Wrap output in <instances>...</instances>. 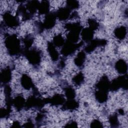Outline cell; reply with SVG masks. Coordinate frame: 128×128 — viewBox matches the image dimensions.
<instances>
[{"label": "cell", "instance_id": "1", "mask_svg": "<svg viewBox=\"0 0 128 128\" xmlns=\"http://www.w3.org/2000/svg\"><path fill=\"white\" fill-rule=\"evenodd\" d=\"M5 44L11 54H16L20 50V42L15 35L8 36L5 40Z\"/></svg>", "mask_w": 128, "mask_h": 128}, {"label": "cell", "instance_id": "2", "mask_svg": "<svg viewBox=\"0 0 128 128\" xmlns=\"http://www.w3.org/2000/svg\"><path fill=\"white\" fill-rule=\"evenodd\" d=\"M26 56L29 62L34 65H37L40 62V56L38 52L34 50L28 51Z\"/></svg>", "mask_w": 128, "mask_h": 128}, {"label": "cell", "instance_id": "3", "mask_svg": "<svg viewBox=\"0 0 128 128\" xmlns=\"http://www.w3.org/2000/svg\"><path fill=\"white\" fill-rule=\"evenodd\" d=\"M4 20L6 25L10 27L16 26L18 24L17 18L9 12H5L4 14Z\"/></svg>", "mask_w": 128, "mask_h": 128}, {"label": "cell", "instance_id": "4", "mask_svg": "<svg viewBox=\"0 0 128 128\" xmlns=\"http://www.w3.org/2000/svg\"><path fill=\"white\" fill-rule=\"evenodd\" d=\"M56 17V15L54 13L48 14V15L46 16L42 26L46 28H52L55 24Z\"/></svg>", "mask_w": 128, "mask_h": 128}, {"label": "cell", "instance_id": "5", "mask_svg": "<svg viewBox=\"0 0 128 128\" xmlns=\"http://www.w3.org/2000/svg\"><path fill=\"white\" fill-rule=\"evenodd\" d=\"M70 14V10L66 8H60L56 14V16L61 20H66Z\"/></svg>", "mask_w": 128, "mask_h": 128}, {"label": "cell", "instance_id": "6", "mask_svg": "<svg viewBox=\"0 0 128 128\" xmlns=\"http://www.w3.org/2000/svg\"><path fill=\"white\" fill-rule=\"evenodd\" d=\"M21 84L26 90H30L32 88L33 84L31 78L26 74H24L21 78Z\"/></svg>", "mask_w": 128, "mask_h": 128}, {"label": "cell", "instance_id": "7", "mask_svg": "<svg viewBox=\"0 0 128 128\" xmlns=\"http://www.w3.org/2000/svg\"><path fill=\"white\" fill-rule=\"evenodd\" d=\"M93 35V30L90 28L84 29L82 32V36L84 40L86 42H89L91 40L92 38Z\"/></svg>", "mask_w": 128, "mask_h": 128}, {"label": "cell", "instance_id": "8", "mask_svg": "<svg viewBox=\"0 0 128 128\" xmlns=\"http://www.w3.org/2000/svg\"><path fill=\"white\" fill-rule=\"evenodd\" d=\"M47 101L52 103V104L60 105L64 103V98L61 94H56L53 96L51 98H48Z\"/></svg>", "mask_w": 128, "mask_h": 128}, {"label": "cell", "instance_id": "9", "mask_svg": "<svg viewBox=\"0 0 128 128\" xmlns=\"http://www.w3.org/2000/svg\"><path fill=\"white\" fill-rule=\"evenodd\" d=\"M116 68L118 72L124 74L127 70V65L123 60H119L116 64Z\"/></svg>", "mask_w": 128, "mask_h": 128}, {"label": "cell", "instance_id": "10", "mask_svg": "<svg viewBox=\"0 0 128 128\" xmlns=\"http://www.w3.org/2000/svg\"><path fill=\"white\" fill-rule=\"evenodd\" d=\"M1 80L4 83L8 82L11 79L12 74L9 68L4 69L1 72Z\"/></svg>", "mask_w": 128, "mask_h": 128}, {"label": "cell", "instance_id": "11", "mask_svg": "<svg viewBox=\"0 0 128 128\" xmlns=\"http://www.w3.org/2000/svg\"><path fill=\"white\" fill-rule=\"evenodd\" d=\"M48 53L52 59L53 60H56L58 58V54L54 46V44L49 43L48 44Z\"/></svg>", "mask_w": 128, "mask_h": 128}, {"label": "cell", "instance_id": "12", "mask_svg": "<svg viewBox=\"0 0 128 128\" xmlns=\"http://www.w3.org/2000/svg\"><path fill=\"white\" fill-rule=\"evenodd\" d=\"M12 103L14 104V106L18 110H20L22 108L24 104V100L22 96H16L14 100Z\"/></svg>", "mask_w": 128, "mask_h": 128}, {"label": "cell", "instance_id": "13", "mask_svg": "<svg viewBox=\"0 0 128 128\" xmlns=\"http://www.w3.org/2000/svg\"><path fill=\"white\" fill-rule=\"evenodd\" d=\"M50 5L47 1H42L39 3L38 10L39 12L42 14H45L48 12Z\"/></svg>", "mask_w": 128, "mask_h": 128}, {"label": "cell", "instance_id": "14", "mask_svg": "<svg viewBox=\"0 0 128 128\" xmlns=\"http://www.w3.org/2000/svg\"><path fill=\"white\" fill-rule=\"evenodd\" d=\"M116 36L118 39H124L126 34V28L124 26H120L116 28L114 31Z\"/></svg>", "mask_w": 128, "mask_h": 128}, {"label": "cell", "instance_id": "15", "mask_svg": "<svg viewBox=\"0 0 128 128\" xmlns=\"http://www.w3.org/2000/svg\"><path fill=\"white\" fill-rule=\"evenodd\" d=\"M85 58H86V55L84 52H80L78 54L74 60L76 64L78 66H82L84 62Z\"/></svg>", "mask_w": 128, "mask_h": 128}, {"label": "cell", "instance_id": "16", "mask_svg": "<svg viewBox=\"0 0 128 128\" xmlns=\"http://www.w3.org/2000/svg\"><path fill=\"white\" fill-rule=\"evenodd\" d=\"M65 107L68 109L74 110L78 106V104L77 102L76 101L70 99L69 100L66 104H65Z\"/></svg>", "mask_w": 128, "mask_h": 128}, {"label": "cell", "instance_id": "17", "mask_svg": "<svg viewBox=\"0 0 128 128\" xmlns=\"http://www.w3.org/2000/svg\"><path fill=\"white\" fill-rule=\"evenodd\" d=\"M54 44L60 46L64 44V39L63 37L60 35H57L54 38Z\"/></svg>", "mask_w": 128, "mask_h": 128}, {"label": "cell", "instance_id": "18", "mask_svg": "<svg viewBox=\"0 0 128 128\" xmlns=\"http://www.w3.org/2000/svg\"><path fill=\"white\" fill-rule=\"evenodd\" d=\"M65 94L66 96L70 100L73 99L76 95L75 91L72 87H68L65 90Z\"/></svg>", "mask_w": 128, "mask_h": 128}, {"label": "cell", "instance_id": "19", "mask_svg": "<svg viewBox=\"0 0 128 128\" xmlns=\"http://www.w3.org/2000/svg\"><path fill=\"white\" fill-rule=\"evenodd\" d=\"M84 80V76L82 73L78 74L73 78V81L76 84H80Z\"/></svg>", "mask_w": 128, "mask_h": 128}, {"label": "cell", "instance_id": "20", "mask_svg": "<svg viewBox=\"0 0 128 128\" xmlns=\"http://www.w3.org/2000/svg\"><path fill=\"white\" fill-rule=\"evenodd\" d=\"M78 6V3L77 1L70 0L68 1L67 2V8L70 10L72 9H76Z\"/></svg>", "mask_w": 128, "mask_h": 128}]
</instances>
